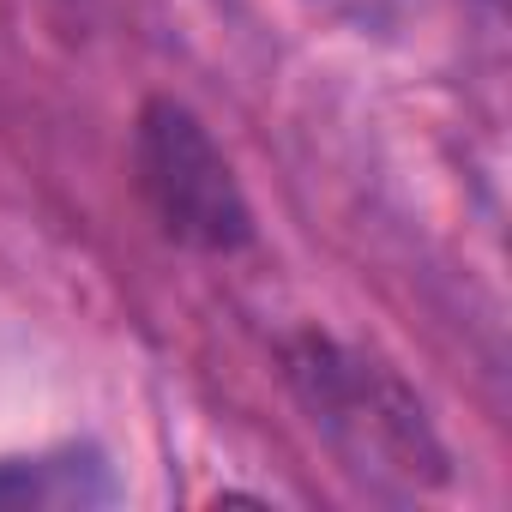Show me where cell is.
<instances>
[{"mask_svg":"<svg viewBox=\"0 0 512 512\" xmlns=\"http://www.w3.org/2000/svg\"><path fill=\"white\" fill-rule=\"evenodd\" d=\"M290 380L314 428L338 446V458L356 476L398 482V488L446 482V446L434 440L416 392L386 362L344 350L332 338H302L290 350Z\"/></svg>","mask_w":512,"mask_h":512,"instance_id":"cell-1","label":"cell"},{"mask_svg":"<svg viewBox=\"0 0 512 512\" xmlns=\"http://www.w3.org/2000/svg\"><path fill=\"white\" fill-rule=\"evenodd\" d=\"M133 151H139V187L175 241L199 253H235L253 235V211L241 199L235 169L181 103L169 97L145 103Z\"/></svg>","mask_w":512,"mask_h":512,"instance_id":"cell-2","label":"cell"},{"mask_svg":"<svg viewBox=\"0 0 512 512\" xmlns=\"http://www.w3.org/2000/svg\"><path fill=\"white\" fill-rule=\"evenodd\" d=\"M109 500H115V476L91 446H61L43 458H0V506L79 512V506H109Z\"/></svg>","mask_w":512,"mask_h":512,"instance_id":"cell-3","label":"cell"},{"mask_svg":"<svg viewBox=\"0 0 512 512\" xmlns=\"http://www.w3.org/2000/svg\"><path fill=\"white\" fill-rule=\"evenodd\" d=\"M326 7H338V13H350V19H386L392 7H398V0H326Z\"/></svg>","mask_w":512,"mask_h":512,"instance_id":"cell-4","label":"cell"}]
</instances>
